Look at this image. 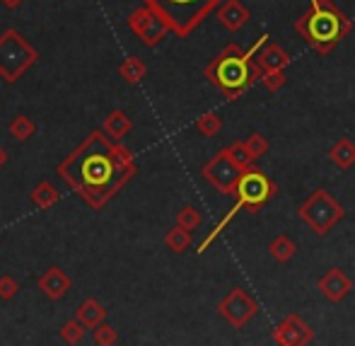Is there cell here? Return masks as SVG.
<instances>
[{
    "label": "cell",
    "mask_w": 355,
    "mask_h": 346,
    "mask_svg": "<svg viewBox=\"0 0 355 346\" xmlns=\"http://www.w3.org/2000/svg\"><path fill=\"white\" fill-rule=\"evenodd\" d=\"M136 160L126 145L104 131H89L83 143L56 167V174L87 206L102 208L136 174Z\"/></svg>",
    "instance_id": "cell-1"
},
{
    "label": "cell",
    "mask_w": 355,
    "mask_h": 346,
    "mask_svg": "<svg viewBox=\"0 0 355 346\" xmlns=\"http://www.w3.org/2000/svg\"><path fill=\"white\" fill-rule=\"evenodd\" d=\"M268 42V34H261L252 49H242L239 44H227L218 56L206 66V78L218 92H223L230 102L239 99L257 80H261L263 70L254 61L259 49Z\"/></svg>",
    "instance_id": "cell-2"
},
{
    "label": "cell",
    "mask_w": 355,
    "mask_h": 346,
    "mask_svg": "<svg viewBox=\"0 0 355 346\" xmlns=\"http://www.w3.org/2000/svg\"><path fill=\"white\" fill-rule=\"evenodd\" d=\"M295 32L314 51L327 56L353 32V22L334 0H309V10L295 19Z\"/></svg>",
    "instance_id": "cell-3"
},
{
    "label": "cell",
    "mask_w": 355,
    "mask_h": 346,
    "mask_svg": "<svg viewBox=\"0 0 355 346\" xmlns=\"http://www.w3.org/2000/svg\"><path fill=\"white\" fill-rule=\"evenodd\" d=\"M232 197L237 199V201H234V206L230 208L227 215H225V218L211 230V235H208V238L198 245V254H203L208 247H211V245L215 242V238H218V235L230 225V220L237 215V211H242V208L261 211L263 206H266V204L276 197V184L271 182V177H268L266 172H261V170H257L252 165L249 170H244L242 179H239V184H237V189H234Z\"/></svg>",
    "instance_id": "cell-4"
},
{
    "label": "cell",
    "mask_w": 355,
    "mask_h": 346,
    "mask_svg": "<svg viewBox=\"0 0 355 346\" xmlns=\"http://www.w3.org/2000/svg\"><path fill=\"white\" fill-rule=\"evenodd\" d=\"M223 3L225 0H143V5L153 8L177 37H189Z\"/></svg>",
    "instance_id": "cell-5"
},
{
    "label": "cell",
    "mask_w": 355,
    "mask_h": 346,
    "mask_svg": "<svg viewBox=\"0 0 355 346\" xmlns=\"http://www.w3.org/2000/svg\"><path fill=\"white\" fill-rule=\"evenodd\" d=\"M37 58L39 51L17 29L10 27L0 34V78L5 83H17L37 63Z\"/></svg>",
    "instance_id": "cell-6"
},
{
    "label": "cell",
    "mask_w": 355,
    "mask_h": 346,
    "mask_svg": "<svg viewBox=\"0 0 355 346\" xmlns=\"http://www.w3.org/2000/svg\"><path fill=\"white\" fill-rule=\"evenodd\" d=\"M297 215L309 230H314L317 235H327L334 225L346 218V208L327 189H314V194H309L307 201L300 206Z\"/></svg>",
    "instance_id": "cell-7"
},
{
    "label": "cell",
    "mask_w": 355,
    "mask_h": 346,
    "mask_svg": "<svg viewBox=\"0 0 355 346\" xmlns=\"http://www.w3.org/2000/svg\"><path fill=\"white\" fill-rule=\"evenodd\" d=\"M201 174H203V179H206L211 187L218 189L220 194L232 197L234 189H237V184H239V179H242L244 170L234 163L232 155H230V150L223 148V150H218V155H213V158L203 165Z\"/></svg>",
    "instance_id": "cell-8"
},
{
    "label": "cell",
    "mask_w": 355,
    "mask_h": 346,
    "mask_svg": "<svg viewBox=\"0 0 355 346\" xmlns=\"http://www.w3.org/2000/svg\"><path fill=\"white\" fill-rule=\"evenodd\" d=\"M218 315L232 329H244L259 315V303L244 288H232L218 303Z\"/></svg>",
    "instance_id": "cell-9"
},
{
    "label": "cell",
    "mask_w": 355,
    "mask_h": 346,
    "mask_svg": "<svg viewBox=\"0 0 355 346\" xmlns=\"http://www.w3.org/2000/svg\"><path fill=\"white\" fill-rule=\"evenodd\" d=\"M271 337L278 346H309L314 342V329L297 313H290L273 327Z\"/></svg>",
    "instance_id": "cell-10"
},
{
    "label": "cell",
    "mask_w": 355,
    "mask_h": 346,
    "mask_svg": "<svg viewBox=\"0 0 355 346\" xmlns=\"http://www.w3.org/2000/svg\"><path fill=\"white\" fill-rule=\"evenodd\" d=\"M317 288L322 290V295L329 300V303H341V300L353 290V279L348 277L343 269L331 267L322 279L317 281Z\"/></svg>",
    "instance_id": "cell-11"
},
{
    "label": "cell",
    "mask_w": 355,
    "mask_h": 346,
    "mask_svg": "<svg viewBox=\"0 0 355 346\" xmlns=\"http://www.w3.org/2000/svg\"><path fill=\"white\" fill-rule=\"evenodd\" d=\"M218 19L225 29L239 32L242 27H247V22L252 19V13H249L242 0H225L218 8Z\"/></svg>",
    "instance_id": "cell-12"
},
{
    "label": "cell",
    "mask_w": 355,
    "mask_h": 346,
    "mask_svg": "<svg viewBox=\"0 0 355 346\" xmlns=\"http://www.w3.org/2000/svg\"><path fill=\"white\" fill-rule=\"evenodd\" d=\"M37 286H39V290H42L46 298H51V300H61L63 295L71 290V279H68V274L63 272V269H58V267H51V269H46V272L39 277L37 281Z\"/></svg>",
    "instance_id": "cell-13"
},
{
    "label": "cell",
    "mask_w": 355,
    "mask_h": 346,
    "mask_svg": "<svg viewBox=\"0 0 355 346\" xmlns=\"http://www.w3.org/2000/svg\"><path fill=\"white\" fill-rule=\"evenodd\" d=\"M257 63L263 73H268V70H285L290 66V53L283 47H278V44L266 42L261 47V51L257 53Z\"/></svg>",
    "instance_id": "cell-14"
},
{
    "label": "cell",
    "mask_w": 355,
    "mask_h": 346,
    "mask_svg": "<svg viewBox=\"0 0 355 346\" xmlns=\"http://www.w3.org/2000/svg\"><path fill=\"white\" fill-rule=\"evenodd\" d=\"M131 129H133L131 117H128L126 112H121V109H114V112H109L107 117H104V124H102V131L107 133L112 140L126 138L128 133H131Z\"/></svg>",
    "instance_id": "cell-15"
},
{
    "label": "cell",
    "mask_w": 355,
    "mask_h": 346,
    "mask_svg": "<svg viewBox=\"0 0 355 346\" xmlns=\"http://www.w3.org/2000/svg\"><path fill=\"white\" fill-rule=\"evenodd\" d=\"M329 160H331L336 167L351 170L355 165V143L351 138H338L336 143L329 150Z\"/></svg>",
    "instance_id": "cell-16"
},
{
    "label": "cell",
    "mask_w": 355,
    "mask_h": 346,
    "mask_svg": "<svg viewBox=\"0 0 355 346\" xmlns=\"http://www.w3.org/2000/svg\"><path fill=\"white\" fill-rule=\"evenodd\" d=\"M78 320L85 324L87 329H94L107 320V310L102 308V303H97L94 298H87L83 305L78 308Z\"/></svg>",
    "instance_id": "cell-17"
},
{
    "label": "cell",
    "mask_w": 355,
    "mask_h": 346,
    "mask_svg": "<svg viewBox=\"0 0 355 346\" xmlns=\"http://www.w3.org/2000/svg\"><path fill=\"white\" fill-rule=\"evenodd\" d=\"M169 32H172V29H169V24L164 22V19L159 17L157 13H155L153 19H150V22L145 24V29H143L141 34H138V37H141V42L145 44V47L153 49V47H157V44L162 42V39L167 37Z\"/></svg>",
    "instance_id": "cell-18"
},
{
    "label": "cell",
    "mask_w": 355,
    "mask_h": 346,
    "mask_svg": "<svg viewBox=\"0 0 355 346\" xmlns=\"http://www.w3.org/2000/svg\"><path fill=\"white\" fill-rule=\"evenodd\" d=\"M29 199H32V204L37 208H51L53 204L61 199V194H58V189L53 187L51 182H39L37 187L29 192Z\"/></svg>",
    "instance_id": "cell-19"
},
{
    "label": "cell",
    "mask_w": 355,
    "mask_h": 346,
    "mask_svg": "<svg viewBox=\"0 0 355 346\" xmlns=\"http://www.w3.org/2000/svg\"><path fill=\"white\" fill-rule=\"evenodd\" d=\"M295 252H297V245H295L288 235H278V238L268 245V254H271V259H276V262H281V264L290 262V259L295 257Z\"/></svg>",
    "instance_id": "cell-20"
},
{
    "label": "cell",
    "mask_w": 355,
    "mask_h": 346,
    "mask_svg": "<svg viewBox=\"0 0 355 346\" xmlns=\"http://www.w3.org/2000/svg\"><path fill=\"white\" fill-rule=\"evenodd\" d=\"M145 73H148V68H145V63L138 56H128L126 61L119 66V75H121L128 85H138L145 78Z\"/></svg>",
    "instance_id": "cell-21"
},
{
    "label": "cell",
    "mask_w": 355,
    "mask_h": 346,
    "mask_svg": "<svg viewBox=\"0 0 355 346\" xmlns=\"http://www.w3.org/2000/svg\"><path fill=\"white\" fill-rule=\"evenodd\" d=\"M164 245H167L169 252H174V254L187 252V249L191 247V233L179 228V225H174V228L167 230V235H164Z\"/></svg>",
    "instance_id": "cell-22"
},
{
    "label": "cell",
    "mask_w": 355,
    "mask_h": 346,
    "mask_svg": "<svg viewBox=\"0 0 355 346\" xmlns=\"http://www.w3.org/2000/svg\"><path fill=\"white\" fill-rule=\"evenodd\" d=\"M8 131H10V136L17 138V140H29L34 136V131H37V126H34V122L29 117L19 114V117H15L12 122H10Z\"/></svg>",
    "instance_id": "cell-23"
},
{
    "label": "cell",
    "mask_w": 355,
    "mask_h": 346,
    "mask_svg": "<svg viewBox=\"0 0 355 346\" xmlns=\"http://www.w3.org/2000/svg\"><path fill=\"white\" fill-rule=\"evenodd\" d=\"M227 150H230V155H232V160L242 170H249L254 163H257V158L252 155V150L247 148V143H244V140H234V143H230Z\"/></svg>",
    "instance_id": "cell-24"
},
{
    "label": "cell",
    "mask_w": 355,
    "mask_h": 346,
    "mask_svg": "<svg viewBox=\"0 0 355 346\" xmlns=\"http://www.w3.org/2000/svg\"><path fill=\"white\" fill-rule=\"evenodd\" d=\"M196 129H198V133H201V136L213 138V136H218L220 129H223V119H220L215 112H206V114H201V117H198Z\"/></svg>",
    "instance_id": "cell-25"
},
{
    "label": "cell",
    "mask_w": 355,
    "mask_h": 346,
    "mask_svg": "<svg viewBox=\"0 0 355 346\" xmlns=\"http://www.w3.org/2000/svg\"><path fill=\"white\" fill-rule=\"evenodd\" d=\"M153 15H155L153 8H148V5H141V8L133 10V13L126 17L128 29H131V32H136V34H141L143 29H145V24H148L150 19H153Z\"/></svg>",
    "instance_id": "cell-26"
},
{
    "label": "cell",
    "mask_w": 355,
    "mask_h": 346,
    "mask_svg": "<svg viewBox=\"0 0 355 346\" xmlns=\"http://www.w3.org/2000/svg\"><path fill=\"white\" fill-rule=\"evenodd\" d=\"M85 329H87V327H85V324L80 322V320H71V322L63 324L61 332H58V334H61V339H63V342H66L68 346H75V344L83 342Z\"/></svg>",
    "instance_id": "cell-27"
},
{
    "label": "cell",
    "mask_w": 355,
    "mask_h": 346,
    "mask_svg": "<svg viewBox=\"0 0 355 346\" xmlns=\"http://www.w3.org/2000/svg\"><path fill=\"white\" fill-rule=\"evenodd\" d=\"M177 225L184 230H196L198 225H201V211H198L196 206H184L182 211L177 213Z\"/></svg>",
    "instance_id": "cell-28"
},
{
    "label": "cell",
    "mask_w": 355,
    "mask_h": 346,
    "mask_svg": "<svg viewBox=\"0 0 355 346\" xmlns=\"http://www.w3.org/2000/svg\"><path fill=\"white\" fill-rule=\"evenodd\" d=\"M92 339H94V344H99V346H114V344H116V339H119V334H116V329H114L112 324L102 322L99 327L92 329Z\"/></svg>",
    "instance_id": "cell-29"
},
{
    "label": "cell",
    "mask_w": 355,
    "mask_h": 346,
    "mask_svg": "<svg viewBox=\"0 0 355 346\" xmlns=\"http://www.w3.org/2000/svg\"><path fill=\"white\" fill-rule=\"evenodd\" d=\"M244 143H247V148L252 150V155L257 160L261 158V155H266L268 148H271V145H268V140H266V136H261V133H249Z\"/></svg>",
    "instance_id": "cell-30"
},
{
    "label": "cell",
    "mask_w": 355,
    "mask_h": 346,
    "mask_svg": "<svg viewBox=\"0 0 355 346\" xmlns=\"http://www.w3.org/2000/svg\"><path fill=\"white\" fill-rule=\"evenodd\" d=\"M285 83H288V78H285V70H268V73L261 75V85L266 90H271V92L281 90Z\"/></svg>",
    "instance_id": "cell-31"
},
{
    "label": "cell",
    "mask_w": 355,
    "mask_h": 346,
    "mask_svg": "<svg viewBox=\"0 0 355 346\" xmlns=\"http://www.w3.org/2000/svg\"><path fill=\"white\" fill-rule=\"evenodd\" d=\"M19 290V283L12 277H0V300H12Z\"/></svg>",
    "instance_id": "cell-32"
},
{
    "label": "cell",
    "mask_w": 355,
    "mask_h": 346,
    "mask_svg": "<svg viewBox=\"0 0 355 346\" xmlns=\"http://www.w3.org/2000/svg\"><path fill=\"white\" fill-rule=\"evenodd\" d=\"M0 3H3V5H5V8H10V10H17V8H19V5H22V3H24V0H0Z\"/></svg>",
    "instance_id": "cell-33"
},
{
    "label": "cell",
    "mask_w": 355,
    "mask_h": 346,
    "mask_svg": "<svg viewBox=\"0 0 355 346\" xmlns=\"http://www.w3.org/2000/svg\"><path fill=\"white\" fill-rule=\"evenodd\" d=\"M5 163H8V150H5L3 145H0V167H3Z\"/></svg>",
    "instance_id": "cell-34"
},
{
    "label": "cell",
    "mask_w": 355,
    "mask_h": 346,
    "mask_svg": "<svg viewBox=\"0 0 355 346\" xmlns=\"http://www.w3.org/2000/svg\"><path fill=\"white\" fill-rule=\"evenodd\" d=\"M114 346H116V344H114Z\"/></svg>",
    "instance_id": "cell-35"
}]
</instances>
